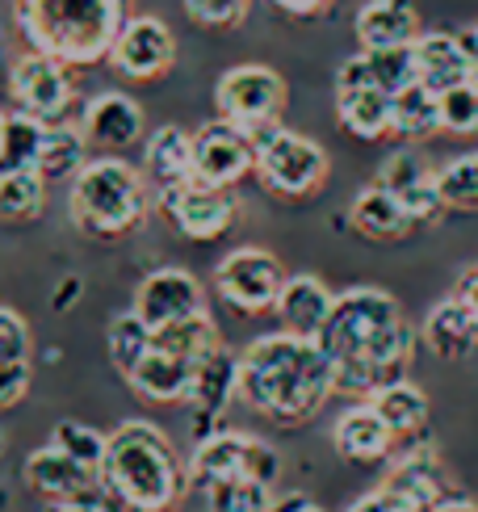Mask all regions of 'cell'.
Instances as JSON below:
<instances>
[{"instance_id":"cell-23","label":"cell","mask_w":478,"mask_h":512,"mask_svg":"<svg viewBox=\"0 0 478 512\" xmlns=\"http://www.w3.org/2000/svg\"><path fill=\"white\" fill-rule=\"evenodd\" d=\"M353 30L361 51H399L420 38V13L411 0H369L357 9Z\"/></svg>"},{"instance_id":"cell-48","label":"cell","mask_w":478,"mask_h":512,"mask_svg":"<svg viewBox=\"0 0 478 512\" xmlns=\"http://www.w3.org/2000/svg\"><path fill=\"white\" fill-rule=\"evenodd\" d=\"M273 512H323L311 496H302V492H294V496H281L277 504H273Z\"/></svg>"},{"instance_id":"cell-26","label":"cell","mask_w":478,"mask_h":512,"mask_svg":"<svg viewBox=\"0 0 478 512\" xmlns=\"http://www.w3.org/2000/svg\"><path fill=\"white\" fill-rule=\"evenodd\" d=\"M424 340H428V349L437 357H445V361L470 357L478 349V319L458 294L441 298L424 319Z\"/></svg>"},{"instance_id":"cell-43","label":"cell","mask_w":478,"mask_h":512,"mask_svg":"<svg viewBox=\"0 0 478 512\" xmlns=\"http://www.w3.org/2000/svg\"><path fill=\"white\" fill-rule=\"evenodd\" d=\"M30 391V366H0V412L21 403Z\"/></svg>"},{"instance_id":"cell-37","label":"cell","mask_w":478,"mask_h":512,"mask_svg":"<svg viewBox=\"0 0 478 512\" xmlns=\"http://www.w3.org/2000/svg\"><path fill=\"white\" fill-rule=\"evenodd\" d=\"M51 445L68 454L72 462L89 466V471L101 475L105 454H110V433L93 429V424H80V420H59V424H55V433H51Z\"/></svg>"},{"instance_id":"cell-34","label":"cell","mask_w":478,"mask_h":512,"mask_svg":"<svg viewBox=\"0 0 478 512\" xmlns=\"http://www.w3.org/2000/svg\"><path fill=\"white\" fill-rule=\"evenodd\" d=\"M47 206V177L38 168L26 173H0V219L5 223H30Z\"/></svg>"},{"instance_id":"cell-5","label":"cell","mask_w":478,"mask_h":512,"mask_svg":"<svg viewBox=\"0 0 478 512\" xmlns=\"http://www.w3.org/2000/svg\"><path fill=\"white\" fill-rule=\"evenodd\" d=\"M151 185L130 160L122 156H93L72 177L68 215L93 240H118L143 227L151 210Z\"/></svg>"},{"instance_id":"cell-30","label":"cell","mask_w":478,"mask_h":512,"mask_svg":"<svg viewBox=\"0 0 478 512\" xmlns=\"http://www.w3.org/2000/svg\"><path fill=\"white\" fill-rule=\"evenodd\" d=\"M89 164V139H84V126L80 122H55L47 126V143H42V156H38V173L47 181H68L76 177L80 168Z\"/></svg>"},{"instance_id":"cell-40","label":"cell","mask_w":478,"mask_h":512,"mask_svg":"<svg viewBox=\"0 0 478 512\" xmlns=\"http://www.w3.org/2000/svg\"><path fill=\"white\" fill-rule=\"evenodd\" d=\"M441 131L449 135H478V84H462L441 97Z\"/></svg>"},{"instance_id":"cell-31","label":"cell","mask_w":478,"mask_h":512,"mask_svg":"<svg viewBox=\"0 0 478 512\" xmlns=\"http://www.w3.org/2000/svg\"><path fill=\"white\" fill-rule=\"evenodd\" d=\"M151 340H156V332L147 328V319L130 307V311H118L110 319V332H105V345H110V361L118 366L122 378H130L139 370V361L151 353Z\"/></svg>"},{"instance_id":"cell-29","label":"cell","mask_w":478,"mask_h":512,"mask_svg":"<svg viewBox=\"0 0 478 512\" xmlns=\"http://www.w3.org/2000/svg\"><path fill=\"white\" fill-rule=\"evenodd\" d=\"M365 403L386 420V429L395 437H416L428 424V395L416 387V382H407V378L386 382V387L374 391Z\"/></svg>"},{"instance_id":"cell-46","label":"cell","mask_w":478,"mask_h":512,"mask_svg":"<svg viewBox=\"0 0 478 512\" xmlns=\"http://www.w3.org/2000/svg\"><path fill=\"white\" fill-rule=\"evenodd\" d=\"M269 5L290 13V17H319V13L332 9V0H269Z\"/></svg>"},{"instance_id":"cell-8","label":"cell","mask_w":478,"mask_h":512,"mask_svg":"<svg viewBox=\"0 0 478 512\" xmlns=\"http://www.w3.org/2000/svg\"><path fill=\"white\" fill-rule=\"evenodd\" d=\"M286 269L269 248L244 244L227 252L219 269H214V286H219L223 303L235 307L239 315H260V311H277V298L286 290Z\"/></svg>"},{"instance_id":"cell-52","label":"cell","mask_w":478,"mask_h":512,"mask_svg":"<svg viewBox=\"0 0 478 512\" xmlns=\"http://www.w3.org/2000/svg\"><path fill=\"white\" fill-rule=\"evenodd\" d=\"M5 126H9V114H0V147H5Z\"/></svg>"},{"instance_id":"cell-41","label":"cell","mask_w":478,"mask_h":512,"mask_svg":"<svg viewBox=\"0 0 478 512\" xmlns=\"http://www.w3.org/2000/svg\"><path fill=\"white\" fill-rule=\"evenodd\" d=\"M252 0H185V13L206 30H235L248 17Z\"/></svg>"},{"instance_id":"cell-36","label":"cell","mask_w":478,"mask_h":512,"mask_svg":"<svg viewBox=\"0 0 478 512\" xmlns=\"http://www.w3.org/2000/svg\"><path fill=\"white\" fill-rule=\"evenodd\" d=\"M202 496H206L210 512H273V504H277L273 487L260 483V479H248V475L214 483V487H206Z\"/></svg>"},{"instance_id":"cell-35","label":"cell","mask_w":478,"mask_h":512,"mask_svg":"<svg viewBox=\"0 0 478 512\" xmlns=\"http://www.w3.org/2000/svg\"><path fill=\"white\" fill-rule=\"evenodd\" d=\"M42 143H47V122L13 110L9 126H5V147H0V173H26V168H38Z\"/></svg>"},{"instance_id":"cell-9","label":"cell","mask_w":478,"mask_h":512,"mask_svg":"<svg viewBox=\"0 0 478 512\" xmlns=\"http://www.w3.org/2000/svg\"><path fill=\"white\" fill-rule=\"evenodd\" d=\"M328 168H332L328 152H323L315 139L286 131V126L256 147V173L265 177L269 189H277V194H286V198L315 194V189L328 181Z\"/></svg>"},{"instance_id":"cell-12","label":"cell","mask_w":478,"mask_h":512,"mask_svg":"<svg viewBox=\"0 0 478 512\" xmlns=\"http://www.w3.org/2000/svg\"><path fill=\"white\" fill-rule=\"evenodd\" d=\"M172 63H177V34H172L164 17H151V13L130 17L122 38L110 51V68L126 80H139V84L168 76Z\"/></svg>"},{"instance_id":"cell-22","label":"cell","mask_w":478,"mask_h":512,"mask_svg":"<svg viewBox=\"0 0 478 512\" xmlns=\"http://www.w3.org/2000/svg\"><path fill=\"white\" fill-rule=\"evenodd\" d=\"M416 47V42H411ZM399 47V51H357L344 68L336 72V89H382L390 97H399L411 89L416 80V51Z\"/></svg>"},{"instance_id":"cell-39","label":"cell","mask_w":478,"mask_h":512,"mask_svg":"<svg viewBox=\"0 0 478 512\" xmlns=\"http://www.w3.org/2000/svg\"><path fill=\"white\" fill-rule=\"evenodd\" d=\"M437 185L449 210H478V152L437 168Z\"/></svg>"},{"instance_id":"cell-2","label":"cell","mask_w":478,"mask_h":512,"mask_svg":"<svg viewBox=\"0 0 478 512\" xmlns=\"http://www.w3.org/2000/svg\"><path fill=\"white\" fill-rule=\"evenodd\" d=\"M336 395V370L319 340L260 336L239 353V399L273 424H302Z\"/></svg>"},{"instance_id":"cell-13","label":"cell","mask_w":478,"mask_h":512,"mask_svg":"<svg viewBox=\"0 0 478 512\" xmlns=\"http://www.w3.org/2000/svg\"><path fill=\"white\" fill-rule=\"evenodd\" d=\"M164 206V215L172 219V227L181 231L185 240H219L235 227V215H239V202L231 189H210V185H185L177 194H164L156 198Z\"/></svg>"},{"instance_id":"cell-20","label":"cell","mask_w":478,"mask_h":512,"mask_svg":"<svg viewBox=\"0 0 478 512\" xmlns=\"http://www.w3.org/2000/svg\"><path fill=\"white\" fill-rule=\"evenodd\" d=\"M143 173L151 194H177V189L193 185V135L181 126H160L143 139Z\"/></svg>"},{"instance_id":"cell-11","label":"cell","mask_w":478,"mask_h":512,"mask_svg":"<svg viewBox=\"0 0 478 512\" xmlns=\"http://www.w3.org/2000/svg\"><path fill=\"white\" fill-rule=\"evenodd\" d=\"M9 93H13V105L21 114H30L47 126L68 122L72 80H68V68L51 55H38V51L21 55L9 72Z\"/></svg>"},{"instance_id":"cell-7","label":"cell","mask_w":478,"mask_h":512,"mask_svg":"<svg viewBox=\"0 0 478 512\" xmlns=\"http://www.w3.org/2000/svg\"><path fill=\"white\" fill-rule=\"evenodd\" d=\"M260 479V483H277L281 475V458L269 441H260L252 433H235V429H219L214 437L198 441V450H193L189 458V479L198 492H206V487L223 483V479Z\"/></svg>"},{"instance_id":"cell-28","label":"cell","mask_w":478,"mask_h":512,"mask_svg":"<svg viewBox=\"0 0 478 512\" xmlns=\"http://www.w3.org/2000/svg\"><path fill=\"white\" fill-rule=\"evenodd\" d=\"M353 227L361 231V236H369V240H399V236H407L411 227V215L403 210V202L390 194V189H382V185H369V189H361V194L353 198Z\"/></svg>"},{"instance_id":"cell-3","label":"cell","mask_w":478,"mask_h":512,"mask_svg":"<svg viewBox=\"0 0 478 512\" xmlns=\"http://www.w3.org/2000/svg\"><path fill=\"white\" fill-rule=\"evenodd\" d=\"M101 487L126 512H172L189 496L193 479L168 433H160L151 420H126L110 433Z\"/></svg>"},{"instance_id":"cell-47","label":"cell","mask_w":478,"mask_h":512,"mask_svg":"<svg viewBox=\"0 0 478 512\" xmlns=\"http://www.w3.org/2000/svg\"><path fill=\"white\" fill-rule=\"evenodd\" d=\"M458 298L474 311V319H478V265H470L466 273H462V282H458Z\"/></svg>"},{"instance_id":"cell-44","label":"cell","mask_w":478,"mask_h":512,"mask_svg":"<svg viewBox=\"0 0 478 512\" xmlns=\"http://www.w3.org/2000/svg\"><path fill=\"white\" fill-rule=\"evenodd\" d=\"M122 504L110 496V492H97V496H84V500H59V504H47L42 512H118Z\"/></svg>"},{"instance_id":"cell-50","label":"cell","mask_w":478,"mask_h":512,"mask_svg":"<svg viewBox=\"0 0 478 512\" xmlns=\"http://www.w3.org/2000/svg\"><path fill=\"white\" fill-rule=\"evenodd\" d=\"M432 512H478V504H474V500H466V496H449V500H441Z\"/></svg>"},{"instance_id":"cell-49","label":"cell","mask_w":478,"mask_h":512,"mask_svg":"<svg viewBox=\"0 0 478 512\" xmlns=\"http://www.w3.org/2000/svg\"><path fill=\"white\" fill-rule=\"evenodd\" d=\"M76 294H80V277H63V294L55 290V298H51L55 311H68L76 303Z\"/></svg>"},{"instance_id":"cell-32","label":"cell","mask_w":478,"mask_h":512,"mask_svg":"<svg viewBox=\"0 0 478 512\" xmlns=\"http://www.w3.org/2000/svg\"><path fill=\"white\" fill-rule=\"evenodd\" d=\"M151 345L164 349V353H172V357H185V361H193V366H198L202 357H210L214 349L223 345V336H219V328H214L210 315H193V319H181V324L160 328Z\"/></svg>"},{"instance_id":"cell-27","label":"cell","mask_w":478,"mask_h":512,"mask_svg":"<svg viewBox=\"0 0 478 512\" xmlns=\"http://www.w3.org/2000/svg\"><path fill=\"white\" fill-rule=\"evenodd\" d=\"M336 118L353 139H386L395 131V97L382 89H336Z\"/></svg>"},{"instance_id":"cell-14","label":"cell","mask_w":478,"mask_h":512,"mask_svg":"<svg viewBox=\"0 0 478 512\" xmlns=\"http://www.w3.org/2000/svg\"><path fill=\"white\" fill-rule=\"evenodd\" d=\"M135 311L147 319L151 332H160L181 319L206 315V294L198 277L185 269H151L135 290Z\"/></svg>"},{"instance_id":"cell-17","label":"cell","mask_w":478,"mask_h":512,"mask_svg":"<svg viewBox=\"0 0 478 512\" xmlns=\"http://www.w3.org/2000/svg\"><path fill=\"white\" fill-rule=\"evenodd\" d=\"M411 51H416V80L437 97L462 89V84H474V76H478L470 47L453 34H420Z\"/></svg>"},{"instance_id":"cell-19","label":"cell","mask_w":478,"mask_h":512,"mask_svg":"<svg viewBox=\"0 0 478 512\" xmlns=\"http://www.w3.org/2000/svg\"><path fill=\"white\" fill-rule=\"evenodd\" d=\"M336 311V294L328 290V282L315 273H294L286 277V290L277 298V319L281 328L302 336V340H319L328 319Z\"/></svg>"},{"instance_id":"cell-33","label":"cell","mask_w":478,"mask_h":512,"mask_svg":"<svg viewBox=\"0 0 478 512\" xmlns=\"http://www.w3.org/2000/svg\"><path fill=\"white\" fill-rule=\"evenodd\" d=\"M441 131V97L424 89V84H411V89H403L395 97V131L399 139H428Z\"/></svg>"},{"instance_id":"cell-21","label":"cell","mask_w":478,"mask_h":512,"mask_svg":"<svg viewBox=\"0 0 478 512\" xmlns=\"http://www.w3.org/2000/svg\"><path fill=\"white\" fill-rule=\"evenodd\" d=\"M80 126H84L89 147H105V152L135 147L143 139V105L126 93H101L84 105Z\"/></svg>"},{"instance_id":"cell-15","label":"cell","mask_w":478,"mask_h":512,"mask_svg":"<svg viewBox=\"0 0 478 512\" xmlns=\"http://www.w3.org/2000/svg\"><path fill=\"white\" fill-rule=\"evenodd\" d=\"M239 395V353H231L227 345H219L210 357L198 361V374H193V391H189V408H193V429L198 441L214 437L223 429V412L227 403Z\"/></svg>"},{"instance_id":"cell-38","label":"cell","mask_w":478,"mask_h":512,"mask_svg":"<svg viewBox=\"0 0 478 512\" xmlns=\"http://www.w3.org/2000/svg\"><path fill=\"white\" fill-rule=\"evenodd\" d=\"M432 177V164L416 152V147H399V152H390L386 160H382V168H378V181L374 185H382V189H390L395 198H407L411 189H420V185H428Z\"/></svg>"},{"instance_id":"cell-51","label":"cell","mask_w":478,"mask_h":512,"mask_svg":"<svg viewBox=\"0 0 478 512\" xmlns=\"http://www.w3.org/2000/svg\"><path fill=\"white\" fill-rule=\"evenodd\" d=\"M462 42H466V47H470V55H474V63H478V26H474L470 34H462Z\"/></svg>"},{"instance_id":"cell-53","label":"cell","mask_w":478,"mask_h":512,"mask_svg":"<svg viewBox=\"0 0 478 512\" xmlns=\"http://www.w3.org/2000/svg\"><path fill=\"white\" fill-rule=\"evenodd\" d=\"M9 508V492H5V487H0V512H5Z\"/></svg>"},{"instance_id":"cell-16","label":"cell","mask_w":478,"mask_h":512,"mask_svg":"<svg viewBox=\"0 0 478 512\" xmlns=\"http://www.w3.org/2000/svg\"><path fill=\"white\" fill-rule=\"evenodd\" d=\"M21 475H26V487L38 496H47V504H59V500H84V496H97L105 492L101 487V475L89 471V466L72 462L63 450L55 445H42L26 458L21 466Z\"/></svg>"},{"instance_id":"cell-1","label":"cell","mask_w":478,"mask_h":512,"mask_svg":"<svg viewBox=\"0 0 478 512\" xmlns=\"http://www.w3.org/2000/svg\"><path fill=\"white\" fill-rule=\"evenodd\" d=\"M336 370V391L369 399L386 382H399L416 357V332L399 303L378 286H353L336 294V311L319 336Z\"/></svg>"},{"instance_id":"cell-45","label":"cell","mask_w":478,"mask_h":512,"mask_svg":"<svg viewBox=\"0 0 478 512\" xmlns=\"http://www.w3.org/2000/svg\"><path fill=\"white\" fill-rule=\"evenodd\" d=\"M344 512H411V508H407V504H399L395 496H390V492H382V487H378V492L361 496L357 504H349Z\"/></svg>"},{"instance_id":"cell-24","label":"cell","mask_w":478,"mask_h":512,"mask_svg":"<svg viewBox=\"0 0 478 512\" xmlns=\"http://www.w3.org/2000/svg\"><path fill=\"white\" fill-rule=\"evenodd\" d=\"M395 433L386 429V420L369 408V403H353V408H344L332 424V445L340 458L349 462H382L390 458L395 450Z\"/></svg>"},{"instance_id":"cell-6","label":"cell","mask_w":478,"mask_h":512,"mask_svg":"<svg viewBox=\"0 0 478 512\" xmlns=\"http://www.w3.org/2000/svg\"><path fill=\"white\" fill-rule=\"evenodd\" d=\"M286 80L281 72L265 68V63H239L227 68L214 84V105H219V118L235 122L256 147L269 135L281 131V110H286Z\"/></svg>"},{"instance_id":"cell-54","label":"cell","mask_w":478,"mask_h":512,"mask_svg":"<svg viewBox=\"0 0 478 512\" xmlns=\"http://www.w3.org/2000/svg\"><path fill=\"white\" fill-rule=\"evenodd\" d=\"M0 458H5V433H0Z\"/></svg>"},{"instance_id":"cell-18","label":"cell","mask_w":478,"mask_h":512,"mask_svg":"<svg viewBox=\"0 0 478 512\" xmlns=\"http://www.w3.org/2000/svg\"><path fill=\"white\" fill-rule=\"evenodd\" d=\"M382 492H390L399 504H407L411 512H432L441 500H449L445 496V471H441L437 454H432V445H416V450H407L386 471Z\"/></svg>"},{"instance_id":"cell-25","label":"cell","mask_w":478,"mask_h":512,"mask_svg":"<svg viewBox=\"0 0 478 512\" xmlns=\"http://www.w3.org/2000/svg\"><path fill=\"white\" fill-rule=\"evenodd\" d=\"M193 374L198 366L185 357H172L164 349L151 345V353L139 361V370L130 374V391L147 403H189V391H193Z\"/></svg>"},{"instance_id":"cell-10","label":"cell","mask_w":478,"mask_h":512,"mask_svg":"<svg viewBox=\"0 0 478 512\" xmlns=\"http://www.w3.org/2000/svg\"><path fill=\"white\" fill-rule=\"evenodd\" d=\"M256 173V143L227 118H210L193 131V181L210 189H235Z\"/></svg>"},{"instance_id":"cell-4","label":"cell","mask_w":478,"mask_h":512,"mask_svg":"<svg viewBox=\"0 0 478 512\" xmlns=\"http://www.w3.org/2000/svg\"><path fill=\"white\" fill-rule=\"evenodd\" d=\"M13 21L30 51L63 68H93L122 38L130 0H13Z\"/></svg>"},{"instance_id":"cell-42","label":"cell","mask_w":478,"mask_h":512,"mask_svg":"<svg viewBox=\"0 0 478 512\" xmlns=\"http://www.w3.org/2000/svg\"><path fill=\"white\" fill-rule=\"evenodd\" d=\"M30 324L13 307H0V366H30Z\"/></svg>"}]
</instances>
